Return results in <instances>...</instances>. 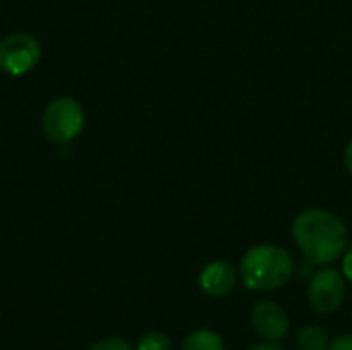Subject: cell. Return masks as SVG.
Returning <instances> with one entry per match:
<instances>
[{
    "instance_id": "7",
    "label": "cell",
    "mask_w": 352,
    "mask_h": 350,
    "mask_svg": "<svg viewBox=\"0 0 352 350\" xmlns=\"http://www.w3.org/2000/svg\"><path fill=\"white\" fill-rule=\"evenodd\" d=\"M237 283V270L233 264L225 260H214L206 264L200 272V287L210 297H223L235 289Z\"/></svg>"
},
{
    "instance_id": "5",
    "label": "cell",
    "mask_w": 352,
    "mask_h": 350,
    "mask_svg": "<svg viewBox=\"0 0 352 350\" xmlns=\"http://www.w3.org/2000/svg\"><path fill=\"white\" fill-rule=\"evenodd\" d=\"M307 295H309V303L316 311H320V314L336 311L342 305L344 295H346V285H344L342 274L332 268L316 272L311 276Z\"/></svg>"
},
{
    "instance_id": "2",
    "label": "cell",
    "mask_w": 352,
    "mask_h": 350,
    "mask_svg": "<svg viewBox=\"0 0 352 350\" xmlns=\"http://www.w3.org/2000/svg\"><path fill=\"white\" fill-rule=\"evenodd\" d=\"M241 278L252 291H274L285 287L295 274V262L287 250L260 243L245 252L239 264Z\"/></svg>"
},
{
    "instance_id": "1",
    "label": "cell",
    "mask_w": 352,
    "mask_h": 350,
    "mask_svg": "<svg viewBox=\"0 0 352 350\" xmlns=\"http://www.w3.org/2000/svg\"><path fill=\"white\" fill-rule=\"evenodd\" d=\"M293 239L311 264H332L349 248L346 225L324 208H307L293 221Z\"/></svg>"
},
{
    "instance_id": "10",
    "label": "cell",
    "mask_w": 352,
    "mask_h": 350,
    "mask_svg": "<svg viewBox=\"0 0 352 350\" xmlns=\"http://www.w3.org/2000/svg\"><path fill=\"white\" fill-rule=\"evenodd\" d=\"M136 350H171V340L163 332H148L138 340Z\"/></svg>"
},
{
    "instance_id": "13",
    "label": "cell",
    "mask_w": 352,
    "mask_h": 350,
    "mask_svg": "<svg viewBox=\"0 0 352 350\" xmlns=\"http://www.w3.org/2000/svg\"><path fill=\"white\" fill-rule=\"evenodd\" d=\"M342 270H344V276L352 283V243L346 248L344 252V260H342Z\"/></svg>"
},
{
    "instance_id": "12",
    "label": "cell",
    "mask_w": 352,
    "mask_h": 350,
    "mask_svg": "<svg viewBox=\"0 0 352 350\" xmlns=\"http://www.w3.org/2000/svg\"><path fill=\"white\" fill-rule=\"evenodd\" d=\"M328 350H352V334H344L340 338H336Z\"/></svg>"
},
{
    "instance_id": "14",
    "label": "cell",
    "mask_w": 352,
    "mask_h": 350,
    "mask_svg": "<svg viewBox=\"0 0 352 350\" xmlns=\"http://www.w3.org/2000/svg\"><path fill=\"white\" fill-rule=\"evenodd\" d=\"M344 165H346V171L352 177V140L346 144V151H344Z\"/></svg>"
},
{
    "instance_id": "11",
    "label": "cell",
    "mask_w": 352,
    "mask_h": 350,
    "mask_svg": "<svg viewBox=\"0 0 352 350\" xmlns=\"http://www.w3.org/2000/svg\"><path fill=\"white\" fill-rule=\"evenodd\" d=\"M89 350H134L132 344L124 338H103L99 342H95Z\"/></svg>"
},
{
    "instance_id": "8",
    "label": "cell",
    "mask_w": 352,
    "mask_h": 350,
    "mask_svg": "<svg viewBox=\"0 0 352 350\" xmlns=\"http://www.w3.org/2000/svg\"><path fill=\"white\" fill-rule=\"evenodd\" d=\"M299 350H328L330 338L324 328L320 326H305L297 336Z\"/></svg>"
},
{
    "instance_id": "3",
    "label": "cell",
    "mask_w": 352,
    "mask_h": 350,
    "mask_svg": "<svg viewBox=\"0 0 352 350\" xmlns=\"http://www.w3.org/2000/svg\"><path fill=\"white\" fill-rule=\"evenodd\" d=\"M85 128V109L74 97L52 99L41 113V130L47 140L66 144Z\"/></svg>"
},
{
    "instance_id": "9",
    "label": "cell",
    "mask_w": 352,
    "mask_h": 350,
    "mask_svg": "<svg viewBox=\"0 0 352 350\" xmlns=\"http://www.w3.org/2000/svg\"><path fill=\"white\" fill-rule=\"evenodd\" d=\"M182 350H225V344L219 334L210 330H198L186 338Z\"/></svg>"
},
{
    "instance_id": "6",
    "label": "cell",
    "mask_w": 352,
    "mask_h": 350,
    "mask_svg": "<svg viewBox=\"0 0 352 350\" xmlns=\"http://www.w3.org/2000/svg\"><path fill=\"white\" fill-rule=\"evenodd\" d=\"M252 324H254L256 332L270 342L283 340L289 332V318H287L285 309L274 301L256 303V307L252 311Z\"/></svg>"
},
{
    "instance_id": "15",
    "label": "cell",
    "mask_w": 352,
    "mask_h": 350,
    "mask_svg": "<svg viewBox=\"0 0 352 350\" xmlns=\"http://www.w3.org/2000/svg\"><path fill=\"white\" fill-rule=\"evenodd\" d=\"M250 350H285L280 344H276V342H260V344H256L254 349H250Z\"/></svg>"
},
{
    "instance_id": "4",
    "label": "cell",
    "mask_w": 352,
    "mask_h": 350,
    "mask_svg": "<svg viewBox=\"0 0 352 350\" xmlns=\"http://www.w3.org/2000/svg\"><path fill=\"white\" fill-rule=\"evenodd\" d=\"M41 60V45L29 33H10L0 39V70L10 76L31 72Z\"/></svg>"
}]
</instances>
